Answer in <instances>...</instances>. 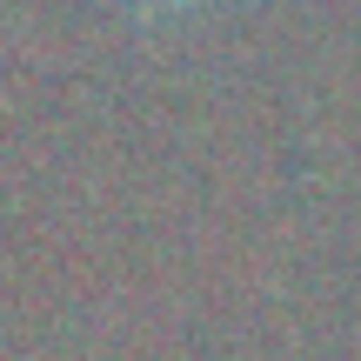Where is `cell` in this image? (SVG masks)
<instances>
[{
	"instance_id": "6da1fadb",
	"label": "cell",
	"mask_w": 361,
	"mask_h": 361,
	"mask_svg": "<svg viewBox=\"0 0 361 361\" xmlns=\"http://www.w3.org/2000/svg\"><path fill=\"white\" fill-rule=\"evenodd\" d=\"M161 7H180V0H161Z\"/></svg>"
}]
</instances>
